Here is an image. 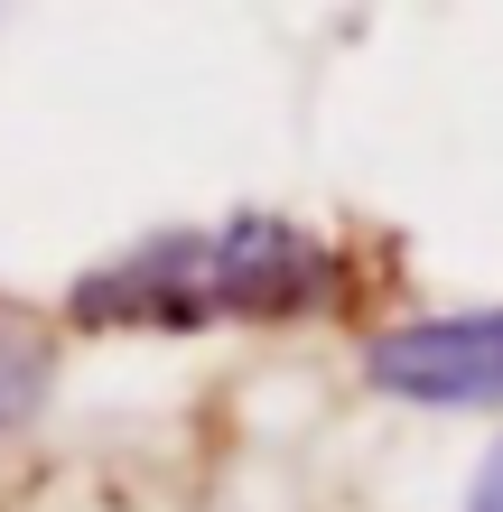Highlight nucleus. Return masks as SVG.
<instances>
[{
	"label": "nucleus",
	"instance_id": "3",
	"mask_svg": "<svg viewBox=\"0 0 503 512\" xmlns=\"http://www.w3.org/2000/svg\"><path fill=\"white\" fill-rule=\"evenodd\" d=\"M28 401H38V354H28L10 326H0V429H10Z\"/></svg>",
	"mask_w": 503,
	"mask_h": 512
},
{
	"label": "nucleus",
	"instance_id": "2",
	"mask_svg": "<svg viewBox=\"0 0 503 512\" xmlns=\"http://www.w3.org/2000/svg\"><path fill=\"white\" fill-rule=\"evenodd\" d=\"M364 373L392 391V401H429V410L503 401V308L410 317V326H392V336H373Z\"/></svg>",
	"mask_w": 503,
	"mask_h": 512
},
{
	"label": "nucleus",
	"instance_id": "1",
	"mask_svg": "<svg viewBox=\"0 0 503 512\" xmlns=\"http://www.w3.org/2000/svg\"><path fill=\"white\" fill-rule=\"evenodd\" d=\"M345 298V252L280 215H224L196 233H150L112 270L75 280L84 326H280Z\"/></svg>",
	"mask_w": 503,
	"mask_h": 512
},
{
	"label": "nucleus",
	"instance_id": "4",
	"mask_svg": "<svg viewBox=\"0 0 503 512\" xmlns=\"http://www.w3.org/2000/svg\"><path fill=\"white\" fill-rule=\"evenodd\" d=\"M466 512H503V447L485 457V475H476V494H466Z\"/></svg>",
	"mask_w": 503,
	"mask_h": 512
}]
</instances>
